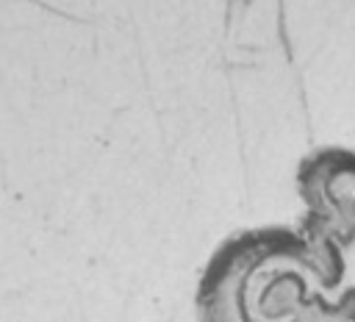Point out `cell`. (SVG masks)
Masks as SVG:
<instances>
[{
    "instance_id": "6da1fadb",
    "label": "cell",
    "mask_w": 355,
    "mask_h": 322,
    "mask_svg": "<svg viewBox=\"0 0 355 322\" xmlns=\"http://www.w3.org/2000/svg\"><path fill=\"white\" fill-rule=\"evenodd\" d=\"M341 280L336 244L288 228L244 230L208 258L194 311L200 322H313Z\"/></svg>"
},
{
    "instance_id": "7a4b0ae2",
    "label": "cell",
    "mask_w": 355,
    "mask_h": 322,
    "mask_svg": "<svg viewBox=\"0 0 355 322\" xmlns=\"http://www.w3.org/2000/svg\"><path fill=\"white\" fill-rule=\"evenodd\" d=\"M338 297L349 305V311H352V322H355V286H347V289H338Z\"/></svg>"
}]
</instances>
